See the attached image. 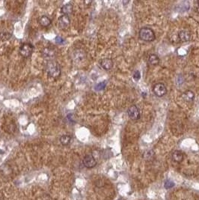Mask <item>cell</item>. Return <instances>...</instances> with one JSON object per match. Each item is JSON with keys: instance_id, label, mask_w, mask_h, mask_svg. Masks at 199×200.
<instances>
[{"instance_id": "1", "label": "cell", "mask_w": 199, "mask_h": 200, "mask_svg": "<svg viewBox=\"0 0 199 200\" xmlns=\"http://www.w3.org/2000/svg\"><path fill=\"white\" fill-rule=\"evenodd\" d=\"M46 72L51 78H58L61 75L60 65L55 61H47L46 65Z\"/></svg>"}, {"instance_id": "2", "label": "cell", "mask_w": 199, "mask_h": 200, "mask_svg": "<svg viewBox=\"0 0 199 200\" xmlns=\"http://www.w3.org/2000/svg\"><path fill=\"white\" fill-rule=\"evenodd\" d=\"M139 38L146 42H152L156 39V35L151 28L143 27L139 30Z\"/></svg>"}, {"instance_id": "3", "label": "cell", "mask_w": 199, "mask_h": 200, "mask_svg": "<svg viewBox=\"0 0 199 200\" xmlns=\"http://www.w3.org/2000/svg\"><path fill=\"white\" fill-rule=\"evenodd\" d=\"M152 89L154 94L158 98H162V97L165 96L167 94V91H168L166 86L162 83H155L153 86Z\"/></svg>"}, {"instance_id": "4", "label": "cell", "mask_w": 199, "mask_h": 200, "mask_svg": "<svg viewBox=\"0 0 199 200\" xmlns=\"http://www.w3.org/2000/svg\"><path fill=\"white\" fill-rule=\"evenodd\" d=\"M34 50V47L30 43H24L19 47V54L23 58H28L32 55Z\"/></svg>"}, {"instance_id": "5", "label": "cell", "mask_w": 199, "mask_h": 200, "mask_svg": "<svg viewBox=\"0 0 199 200\" xmlns=\"http://www.w3.org/2000/svg\"><path fill=\"white\" fill-rule=\"evenodd\" d=\"M127 115L130 119L133 121L140 119V111L136 105H132L127 109Z\"/></svg>"}, {"instance_id": "6", "label": "cell", "mask_w": 199, "mask_h": 200, "mask_svg": "<svg viewBox=\"0 0 199 200\" xmlns=\"http://www.w3.org/2000/svg\"><path fill=\"white\" fill-rule=\"evenodd\" d=\"M83 165L88 169L94 168L97 165V160H95L94 157L91 155H87L84 157L83 160Z\"/></svg>"}, {"instance_id": "7", "label": "cell", "mask_w": 199, "mask_h": 200, "mask_svg": "<svg viewBox=\"0 0 199 200\" xmlns=\"http://www.w3.org/2000/svg\"><path fill=\"white\" fill-rule=\"evenodd\" d=\"M70 24V19L68 15H62L58 18V27L61 29L65 30L68 29Z\"/></svg>"}, {"instance_id": "8", "label": "cell", "mask_w": 199, "mask_h": 200, "mask_svg": "<svg viewBox=\"0 0 199 200\" xmlns=\"http://www.w3.org/2000/svg\"><path fill=\"white\" fill-rule=\"evenodd\" d=\"M55 50L51 48V47H45L41 52V55L45 59H47V61H52L55 57Z\"/></svg>"}, {"instance_id": "9", "label": "cell", "mask_w": 199, "mask_h": 200, "mask_svg": "<svg viewBox=\"0 0 199 200\" xmlns=\"http://www.w3.org/2000/svg\"><path fill=\"white\" fill-rule=\"evenodd\" d=\"M178 37L181 42H189L192 37L191 32L187 29H182L178 32Z\"/></svg>"}, {"instance_id": "10", "label": "cell", "mask_w": 199, "mask_h": 200, "mask_svg": "<svg viewBox=\"0 0 199 200\" xmlns=\"http://www.w3.org/2000/svg\"><path fill=\"white\" fill-rule=\"evenodd\" d=\"M100 64H101V66L102 67V68H103L106 71H108L112 69L114 65L113 61L111 59H108V58H106V59H102L101 61V62H100Z\"/></svg>"}, {"instance_id": "11", "label": "cell", "mask_w": 199, "mask_h": 200, "mask_svg": "<svg viewBox=\"0 0 199 200\" xmlns=\"http://www.w3.org/2000/svg\"><path fill=\"white\" fill-rule=\"evenodd\" d=\"M147 62L151 66H157L160 62V59L157 54H150L147 57Z\"/></svg>"}, {"instance_id": "12", "label": "cell", "mask_w": 199, "mask_h": 200, "mask_svg": "<svg viewBox=\"0 0 199 200\" xmlns=\"http://www.w3.org/2000/svg\"><path fill=\"white\" fill-rule=\"evenodd\" d=\"M182 98L186 102L192 103L194 101L195 99V93L191 90H187L182 94Z\"/></svg>"}, {"instance_id": "13", "label": "cell", "mask_w": 199, "mask_h": 200, "mask_svg": "<svg viewBox=\"0 0 199 200\" xmlns=\"http://www.w3.org/2000/svg\"><path fill=\"white\" fill-rule=\"evenodd\" d=\"M172 160H173L174 162H176V163H181L182 161L183 160L184 156H183V154L182 151H175L172 153Z\"/></svg>"}, {"instance_id": "14", "label": "cell", "mask_w": 199, "mask_h": 200, "mask_svg": "<svg viewBox=\"0 0 199 200\" xmlns=\"http://www.w3.org/2000/svg\"><path fill=\"white\" fill-rule=\"evenodd\" d=\"M73 5L70 3L63 5V6L62 7V8H61V12L63 14V15H68V14H70L73 13Z\"/></svg>"}, {"instance_id": "15", "label": "cell", "mask_w": 199, "mask_h": 200, "mask_svg": "<svg viewBox=\"0 0 199 200\" xmlns=\"http://www.w3.org/2000/svg\"><path fill=\"white\" fill-rule=\"evenodd\" d=\"M38 22L39 23H40L42 26H44V27H47V26H49L51 24V20L48 17L45 16V15L41 16V17L39 18Z\"/></svg>"}, {"instance_id": "16", "label": "cell", "mask_w": 199, "mask_h": 200, "mask_svg": "<svg viewBox=\"0 0 199 200\" xmlns=\"http://www.w3.org/2000/svg\"><path fill=\"white\" fill-rule=\"evenodd\" d=\"M74 55V61L76 62H79V61H83L85 58V53L83 50H76L73 53Z\"/></svg>"}, {"instance_id": "17", "label": "cell", "mask_w": 199, "mask_h": 200, "mask_svg": "<svg viewBox=\"0 0 199 200\" xmlns=\"http://www.w3.org/2000/svg\"><path fill=\"white\" fill-rule=\"evenodd\" d=\"M154 155H155L154 151L151 149H148L144 152V154H143V158L144 160H152L154 158Z\"/></svg>"}, {"instance_id": "18", "label": "cell", "mask_w": 199, "mask_h": 200, "mask_svg": "<svg viewBox=\"0 0 199 200\" xmlns=\"http://www.w3.org/2000/svg\"><path fill=\"white\" fill-rule=\"evenodd\" d=\"M59 140L63 145H68L71 142V137L69 135H63L60 137Z\"/></svg>"}, {"instance_id": "19", "label": "cell", "mask_w": 199, "mask_h": 200, "mask_svg": "<svg viewBox=\"0 0 199 200\" xmlns=\"http://www.w3.org/2000/svg\"><path fill=\"white\" fill-rule=\"evenodd\" d=\"M12 35L7 32H3L0 33V41H6L9 40L11 37Z\"/></svg>"}, {"instance_id": "20", "label": "cell", "mask_w": 199, "mask_h": 200, "mask_svg": "<svg viewBox=\"0 0 199 200\" xmlns=\"http://www.w3.org/2000/svg\"><path fill=\"white\" fill-rule=\"evenodd\" d=\"M106 86V82H101V83H98L95 86L94 88H95L97 91H101V90H103L104 88Z\"/></svg>"}, {"instance_id": "21", "label": "cell", "mask_w": 199, "mask_h": 200, "mask_svg": "<svg viewBox=\"0 0 199 200\" xmlns=\"http://www.w3.org/2000/svg\"><path fill=\"white\" fill-rule=\"evenodd\" d=\"M175 184L172 181H166L165 182V184H164L165 189H171L172 188V187H175Z\"/></svg>"}, {"instance_id": "22", "label": "cell", "mask_w": 199, "mask_h": 200, "mask_svg": "<svg viewBox=\"0 0 199 200\" xmlns=\"http://www.w3.org/2000/svg\"><path fill=\"white\" fill-rule=\"evenodd\" d=\"M133 80H136V81H139V80H140V78H141V73H140V71H136L134 72V73H133Z\"/></svg>"}, {"instance_id": "23", "label": "cell", "mask_w": 199, "mask_h": 200, "mask_svg": "<svg viewBox=\"0 0 199 200\" xmlns=\"http://www.w3.org/2000/svg\"><path fill=\"white\" fill-rule=\"evenodd\" d=\"M55 42H56L57 44H62L65 43V40H64L62 37H60V36H57V37H55Z\"/></svg>"}, {"instance_id": "24", "label": "cell", "mask_w": 199, "mask_h": 200, "mask_svg": "<svg viewBox=\"0 0 199 200\" xmlns=\"http://www.w3.org/2000/svg\"><path fill=\"white\" fill-rule=\"evenodd\" d=\"M195 9L197 13H199V2H196V5L195 6Z\"/></svg>"}, {"instance_id": "25", "label": "cell", "mask_w": 199, "mask_h": 200, "mask_svg": "<svg viewBox=\"0 0 199 200\" xmlns=\"http://www.w3.org/2000/svg\"><path fill=\"white\" fill-rule=\"evenodd\" d=\"M117 200H122L121 199H117Z\"/></svg>"}]
</instances>
